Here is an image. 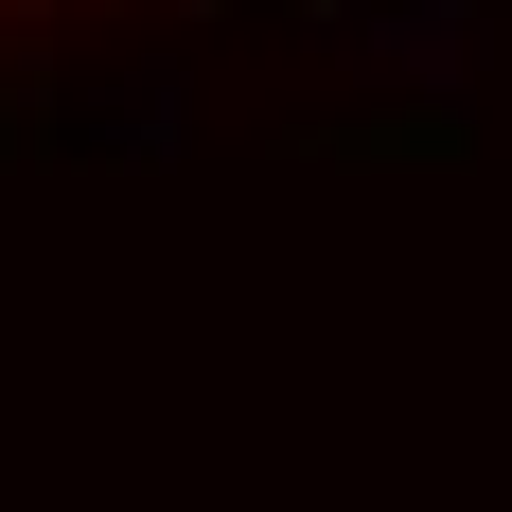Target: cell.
Instances as JSON below:
<instances>
[{
    "mask_svg": "<svg viewBox=\"0 0 512 512\" xmlns=\"http://www.w3.org/2000/svg\"><path fill=\"white\" fill-rule=\"evenodd\" d=\"M336 53H354V71H407V89H460L477 71V0H354Z\"/></svg>",
    "mask_w": 512,
    "mask_h": 512,
    "instance_id": "cell-1",
    "label": "cell"
}]
</instances>
